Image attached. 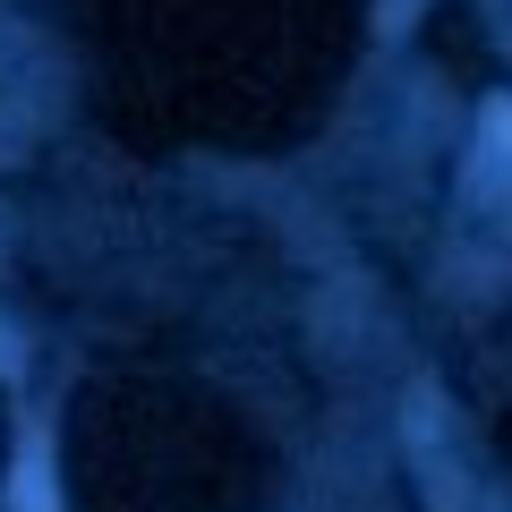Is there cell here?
<instances>
[{
    "label": "cell",
    "instance_id": "cell-1",
    "mask_svg": "<svg viewBox=\"0 0 512 512\" xmlns=\"http://www.w3.org/2000/svg\"><path fill=\"white\" fill-rule=\"evenodd\" d=\"M410 461L427 470L436 512L470 504V495H461V461H453V444H444V393H436V384H410Z\"/></svg>",
    "mask_w": 512,
    "mask_h": 512
},
{
    "label": "cell",
    "instance_id": "cell-2",
    "mask_svg": "<svg viewBox=\"0 0 512 512\" xmlns=\"http://www.w3.org/2000/svg\"><path fill=\"white\" fill-rule=\"evenodd\" d=\"M9 504H18V512H60V495H52V444H43V427L26 436L18 470H9Z\"/></svg>",
    "mask_w": 512,
    "mask_h": 512
},
{
    "label": "cell",
    "instance_id": "cell-3",
    "mask_svg": "<svg viewBox=\"0 0 512 512\" xmlns=\"http://www.w3.org/2000/svg\"><path fill=\"white\" fill-rule=\"evenodd\" d=\"M478 154H487V163H512V103L478 111Z\"/></svg>",
    "mask_w": 512,
    "mask_h": 512
},
{
    "label": "cell",
    "instance_id": "cell-4",
    "mask_svg": "<svg viewBox=\"0 0 512 512\" xmlns=\"http://www.w3.org/2000/svg\"><path fill=\"white\" fill-rule=\"evenodd\" d=\"M410 18H419V0H376V26H384V35H402Z\"/></svg>",
    "mask_w": 512,
    "mask_h": 512
}]
</instances>
